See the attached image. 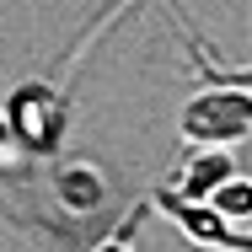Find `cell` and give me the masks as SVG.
Wrapping results in <instances>:
<instances>
[{
  "mask_svg": "<svg viewBox=\"0 0 252 252\" xmlns=\"http://www.w3.org/2000/svg\"><path fill=\"white\" fill-rule=\"evenodd\" d=\"M5 124H11V134L32 156H59L64 129H70V107H64V97H59L54 86L27 81V86H16L11 102H5Z\"/></svg>",
  "mask_w": 252,
  "mask_h": 252,
  "instance_id": "obj_1",
  "label": "cell"
},
{
  "mask_svg": "<svg viewBox=\"0 0 252 252\" xmlns=\"http://www.w3.org/2000/svg\"><path fill=\"white\" fill-rule=\"evenodd\" d=\"M247 134H252V97H242V92H204L183 113L188 145H231Z\"/></svg>",
  "mask_w": 252,
  "mask_h": 252,
  "instance_id": "obj_2",
  "label": "cell"
},
{
  "mask_svg": "<svg viewBox=\"0 0 252 252\" xmlns=\"http://www.w3.org/2000/svg\"><path fill=\"white\" fill-rule=\"evenodd\" d=\"M225 177H236V172H231V156H220V151H209V156H199V161H193V166H188V183H183V199L193 204V199H209V193H215V188H220V183H225Z\"/></svg>",
  "mask_w": 252,
  "mask_h": 252,
  "instance_id": "obj_3",
  "label": "cell"
},
{
  "mask_svg": "<svg viewBox=\"0 0 252 252\" xmlns=\"http://www.w3.org/2000/svg\"><path fill=\"white\" fill-rule=\"evenodd\" d=\"M59 193H64V204H75V209H97L102 204V177L92 166H70L59 177Z\"/></svg>",
  "mask_w": 252,
  "mask_h": 252,
  "instance_id": "obj_4",
  "label": "cell"
},
{
  "mask_svg": "<svg viewBox=\"0 0 252 252\" xmlns=\"http://www.w3.org/2000/svg\"><path fill=\"white\" fill-rule=\"evenodd\" d=\"M209 209L220 215V220H236V215H252V183H242V177H225L215 193H209Z\"/></svg>",
  "mask_w": 252,
  "mask_h": 252,
  "instance_id": "obj_5",
  "label": "cell"
},
{
  "mask_svg": "<svg viewBox=\"0 0 252 252\" xmlns=\"http://www.w3.org/2000/svg\"><path fill=\"white\" fill-rule=\"evenodd\" d=\"M92 252H134V247H129V225H124V231H113V236H102Z\"/></svg>",
  "mask_w": 252,
  "mask_h": 252,
  "instance_id": "obj_6",
  "label": "cell"
}]
</instances>
